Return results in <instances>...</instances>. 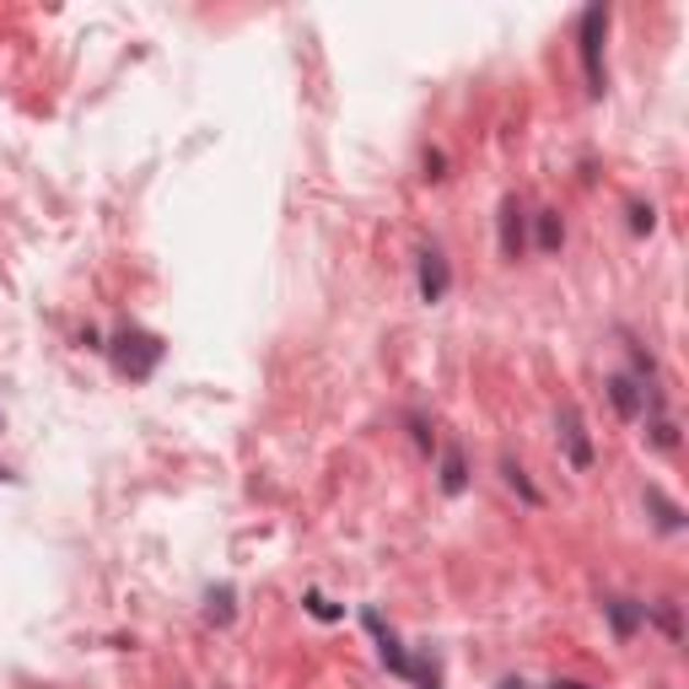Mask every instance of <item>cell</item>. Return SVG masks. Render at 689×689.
Here are the masks:
<instances>
[{"instance_id": "obj_1", "label": "cell", "mask_w": 689, "mask_h": 689, "mask_svg": "<svg viewBox=\"0 0 689 689\" xmlns=\"http://www.w3.org/2000/svg\"><path fill=\"white\" fill-rule=\"evenodd\" d=\"M604 38H609V5H587V11H582V27H576V55H582V76H587V97H604V92H609Z\"/></svg>"}, {"instance_id": "obj_2", "label": "cell", "mask_w": 689, "mask_h": 689, "mask_svg": "<svg viewBox=\"0 0 689 689\" xmlns=\"http://www.w3.org/2000/svg\"><path fill=\"white\" fill-rule=\"evenodd\" d=\"M555 441H561L565 463H571L576 474L593 469V437H587V421H582L576 404H561V410H555Z\"/></svg>"}, {"instance_id": "obj_3", "label": "cell", "mask_w": 689, "mask_h": 689, "mask_svg": "<svg viewBox=\"0 0 689 689\" xmlns=\"http://www.w3.org/2000/svg\"><path fill=\"white\" fill-rule=\"evenodd\" d=\"M361 625L372 630V641H377V657H382V663H388V668H393L399 679H415V657H410V652L399 646V635H393V630L382 625V615H377V609H367V615H361Z\"/></svg>"}, {"instance_id": "obj_4", "label": "cell", "mask_w": 689, "mask_h": 689, "mask_svg": "<svg viewBox=\"0 0 689 689\" xmlns=\"http://www.w3.org/2000/svg\"><path fill=\"white\" fill-rule=\"evenodd\" d=\"M447 286H452L447 253H441V249H421V302H432V308H437L441 297H447Z\"/></svg>"}, {"instance_id": "obj_5", "label": "cell", "mask_w": 689, "mask_h": 689, "mask_svg": "<svg viewBox=\"0 0 689 689\" xmlns=\"http://www.w3.org/2000/svg\"><path fill=\"white\" fill-rule=\"evenodd\" d=\"M604 615H609L615 635H620V641H630L635 630L646 625V615H652V609H646V604H635V598H620V593H609V598H604Z\"/></svg>"}, {"instance_id": "obj_6", "label": "cell", "mask_w": 689, "mask_h": 689, "mask_svg": "<svg viewBox=\"0 0 689 689\" xmlns=\"http://www.w3.org/2000/svg\"><path fill=\"white\" fill-rule=\"evenodd\" d=\"M609 399H615V410H620L625 421H641V410H646V382L630 372H615L609 377Z\"/></svg>"}, {"instance_id": "obj_7", "label": "cell", "mask_w": 689, "mask_h": 689, "mask_svg": "<svg viewBox=\"0 0 689 689\" xmlns=\"http://www.w3.org/2000/svg\"><path fill=\"white\" fill-rule=\"evenodd\" d=\"M528 238H523V205L502 199V259H523Z\"/></svg>"}, {"instance_id": "obj_8", "label": "cell", "mask_w": 689, "mask_h": 689, "mask_svg": "<svg viewBox=\"0 0 689 689\" xmlns=\"http://www.w3.org/2000/svg\"><path fill=\"white\" fill-rule=\"evenodd\" d=\"M646 506L657 512V528H663V533H679V528H685V512H679V502H668L657 485H646Z\"/></svg>"}, {"instance_id": "obj_9", "label": "cell", "mask_w": 689, "mask_h": 689, "mask_svg": "<svg viewBox=\"0 0 689 689\" xmlns=\"http://www.w3.org/2000/svg\"><path fill=\"white\" fill-rule=\"evenodd\" d=\"M463 485H469L463 452H458V447H447V452H441V491H447V496H463Z\"/></svg>"}, {"instance_id": "obj_10", "label": "cell", "mask_w": 689, "mask_h": 689, "mask_svg": "<svg viewBox=\"0 0 689 689\" xmlns=\"http://www.w3.org/2000/svg\"><path fill=\"white\" fill-rule=\"evenodd\" d=\"M502 474H506V485H512V491H517V496H523L528 506H539V502H544V496H539V485L528 480V469H523L517 458H502Z\"/></svg>"}, {"instance_id": "obj_11", "label": "cell", "mask_w": 689, "mask_h": 689, "mask_svg": "<svg viewBox=\"0 0 689 689\" xmlns=\"http://www.w3.org/2000/svg\"><path fill=\"white\" fill-rule=\"evenodd\" d=\"M533 221H539V249H544V253H555V249H561V243H565L561 216H555V210H539Z\"/></svg>"}, {"instance_id": "obj_12", "label": "cell", "mask_w": 689, "mask_h": 689, "mask_svg": "<svg viewBox=\"0 0 689 689\" xmlns=\"http://www.w3.org/2000/svg\"><path fill=\"white\" fill-rule=\"evenodd\" d=\"M205 620H210V625H232V587L210 593V609H205Z\"/></svg>"}, {"instance_id": "obj_13", "label": "cell", "mask_w": 689, "mask_h": 689, "mask_svg": "<svg viewBox=\"0 0 689 689\" xmlns=\"http://www.w3.org/2000/svg\"><path fill=\"white\" fill-rule=\"evenodd\" d=\"M657 620H663V630H668V641H679V635H685V630H679V604H668V598H663V604H657Z\"/></svg>"}, {"instance_id": "obj_14", "label": "cell", "mask_w": 689, "mask_h": 689, "mask_svg": "<svg viewBox=\"0 0 689 689\" xmlns=\"http://www.w3.org/2000/svg\"><path fill=\"white\" fill-rule=\"evenodd\" d=\"M657 227V210L652 205H630V232H652Z\"/></svg>"}, {"instance_id": "obj_15", "label": "cell", "mask_w": 689, "mask_h": 689, "mask_svg": "<svg viewBox=\"0 0 689 689\" xmlns=\"http://www.w3.org/2000/svg\"><path fill=\"white\" fill-rule=\"evenodd\" d=\"M308 615H318V620H340V609H334L323 593H308Z\"/></svg>"}, {"instance_id": "obj_16", "label": "cell", "mask_w": 689, "mask_h": 689, "mask_svg": "<svg viewBox=\"0 0 689 689\" xmlns=\"http://www.w3.org/2000/svg\"><path fill=\"white\" fill-rule=\"evenodd\" d=\"M415 685H421V689H441L437 668H426V663H415Z\"/></svg>"}, {"instance_id": "obj_17", "label": "cell", "mask_w": 689, "mask_h": 689, "mask_svg": "<svg viewBox=\"0 0 689 689\" xmlns=\"http://www.w3.org/2000/svg\"><path fill=\"white\" fill-rule=\"evenodd\" d=\"M550 689H587V685H571V679H555V685Z\"/></svg>"}, {"instance_id": "obj_18", "label": "cell", "mask_w": 689, "mask_h": 689, "mask_svg": "<svg viewBox=\"0 0 689 689\" xmlns=\"http://www.w3.org/2000/svg\"><path fill=\"white\" fill-rule=\"evenodd\" d=\"M0 480H16V474H11V469H0Z\"/></svg>"}, {"instance_id": "obj_19", "label": "cell", "mask_w": 689, "mask_h": 689, "mask_svg": "<svg viewBox=\"0 0 689 689\" xmlns=\"http://www.w3.org/2000/svg\"><path fill=\"white\" fill-rule=\"evenodd\" d=\"M502 689H523V685H512V679H506V685H502Z\"/></svg>"}]
</instances>
